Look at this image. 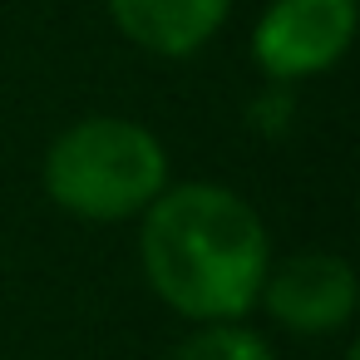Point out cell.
I'll return each mask as SVG.
<instances>
[{
    "label": "cell",
    "mask_w": 360,
    "mask_h": 360,
    "mask_svg": "<svg viewBox=\"0 0 360 360\" xmlns=\"http://www.w3.org/2000/svg\"><path fill=\"white\" fill-rule=\"evenodd\" d=\"M276 247L257 202L227 183H168L139 212V271L188 326L247 321Z\"/></svg>",
    "instance_id": "obj_1"
},
{
    "label": "cell",
    "mask_w": 360,
    "mask_h": 360,
    "mask_svg": "<svg viewBox=\"0 0 360 360\" xmlns=\"http://www.w3.org/2000/svg\"><path fill=\"white\" fill-rule=\"evenodd\" d=\"M173 183L168 143L129 114H84L65 124L40 158L45 198L89 227L139 222V212Z\"/></svg>",
    "instance_id": "obj_2"
},
{
    "label": "cell",
    "mask_w": 360,
    "mask_h": 360,
    "mask_svg": "<svg viewBox=\"0 0 360 360\" xmlns=\"http://www.w3.org/2000/svg\"><path fill=\"white\" fill-rule=\"evenodd\" d=\"M355 0H266L247 35V50L266 84L291 89L330 75L355 45Z\"/></svg>",
    "instance_id": "obj_3"
},
{
    "label": "cell",
    "mask_w": 360,
    "mask_h": 360,
    "mask_svg": "<svg viewBox=\"0 0 360 360\" xmlns=\"http://www.w3.org/2000/svg\"><path fill=\"white\" fill-rule=\"evenodd\" d=\"M257 311L296 340H330L345 335L360 311V276L350 257L330 247H301L286 257H271Z\"/></svg>",
    "instance_id": "obj_4"
},
{
    "label": "cell",
    "mask_w": 360,
    "mask_h": 360,
    "mask_svg": "<svg viewBox=\"0 0 360 360\" xmlns=\"http://www.w3.org/2000/svg\"><path fill=\"white\" fill-rule=\"evenodd\" d=\"M237 0H104L109 25L153 60H193L202 55Z\"/></svg>",
    "instance_id": "obj_5"
},
{
    "label": "cell",
    "mask_w": 360,
    "mask_h": 360,
    "mask_svg": "<svg viewBox=\"0 0 360 360\" xmlns=\"http://www.w3.org/2000/svg\"><path fill=\"white\" fill-rule=\"evenodd\" d=\"M163 360H276V345L247 321H207L193 326Z\"/></svg>",
    "instance_id": "obj_6"
},
{
    "label": "cell",
    "mask_w": 360,
    "mask_h": 360,
    "mask_svg": "<svg viewBox=\"0 0 360 360\" xmlns=\"http://www.w3.org/2000/svg\"><path fill=\"white\" fill-rule=\"evenodd\" d=\"M340 360H360V345H355V340H350V345H345V355H340Z\"/></svg>",
    "instance_id": "obj_7"
}]
</instances>
